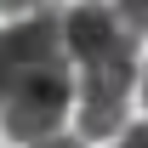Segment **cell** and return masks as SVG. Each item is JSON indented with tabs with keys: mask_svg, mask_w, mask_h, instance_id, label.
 Returning a JSON list of instances; mask_svg holds the SVG:
<instances>
[{
	"mask_svg": "<svg viewBox=\"0 0 148 148\" xmlns=\"http://www.w3.org/2000/svg\"><path fill=\"white\" fill-rule=\"evenodd\" d=\"M69 57L80 63V74H120V80H137V40L120 23L114 6L103 0H80L69 6Z\"/></svg>",
	"mask_w": 148,
	"mask_h": 148,
	"instance_id": "1",
	"label": "cell"
},
{
	"mask_svg": "<svg viewBox=\"0 0 148 148\" xmlns=\"http://www.w3.org/2000/svg\"><path fill=\"white\" fill-rule=\"evenodd\" d=\"M69 103H74L69 69L17 74V80H12V91H6V103H0V125H6V137H17V143L34 148V143H46V137H57Z\"/></svg>",
	"mask_w": 148,
	"mask_h": 148,
	"instance_id": "2",
	"label": "cell"
},
{
	"mask_svg": "<svg viewBox=\"0 0 148 148\" xmlns=\"http://www.w3.org/2000/svg\"><path fill=\"white\" fill-rule=\"evenodd\" d=\"M69 12L57 6H40L29 17H17L12 29H0V46H6V63L12 74H40V69H69Z\"/></svg>",
	"mask_w": 148,
	"mask_h": 148,
	"instance_id": "3",
	"label": "cell"
},
{
	"mask_svg": "<svg viewBox=\"0 0 148 148\" xmlns=\"http://www.w3.org/2000/svg\"><path fill=\"white\" fill-rule=\"evenodd\" d=\"M125 103H131V80L120 74H80V131L86 137H108L125 125Z\"/></svg>",
	"mask_w": 148,
	"mask_h": 148,
	"instance_id": "4",
	"label": "cell"
},
{
	"mask_svg": "<svg viewBox=\"0 0 148 148\" xmlns=\"http://www.w3.org/2000/svg\"><path fill=\"white\" fill-rule=\"evenodd\" d=\"M114 12L131 34H148V0H114Z\"/></svg>",
	"mask_w": 148,
	"mask_h": 148,
	"instance_id": "5",
	"label": "cell"
},
{
	"mask_svg": "<svg viewBox=\"0 0 148 148\" xmlns=\"http://www.w3.org/2000/svg\"><path fill=\"white\" fill-rule=\"evenodd\" d=\"M114 148H148V125H131V131H125Z\"/></svg>",
	"mask_w": 148,
	"mask_h": 148,
	"instance_id": "6",
	"label": "cell"
},
{
	"mask_svg": "<svg viewBox=\"0 0 148 148\" xmlns=\"http://www.w3.org/2000/svg\"><path fill=\"white\" fill-rule=\"evenodd\" d=\"M12 80H17V74H12V63H6V46H0V103H6V91H12Z\"/></svg>",
	"mask_w": 148,
	"mask_h": 148,
	"instance_id": "7",
	"label": "cell"
},
{
	"mask_svg": "<svg viewBox=\"0 0 148 148\" xmlns=\"http://www.w3.org/2000/svg\"><path fill=\"white\" fill-rule=\"evenodd\" d=\"M0 6H6V12H17V17H29V12H40V6H46V0H0Z\"/></svg>",
	"mask_w": 148,
	"mask_h": 148,
	"instance_id": "8",
	"label": "cell"
},
{
	"mask_svg": "<svg viewBox=\"0 0 148 148\" xmlns=\"http://www.w3.org/2000/svg\"><path fill=\"white\" fill-rule=\"evenodd\" d=\"M34 148H86V143H80V137H63V131H57V137H46V143H34Z\"/></svg>",
	"mask_w": 148,
	"mask_h": 148,
	"instance_id": "9",
	"label": "cell"
},
{
	"mask_svg": "<svg viewBox=\"0 0 148 148\" xmlns=\"http://www.w3.org/2000/svg\"><path fill=\"white\" fill-rule=\"evenodd\" d=\"M143 103H148V69H143Z\"/></svg>",
	"mask_w": 148,
	"mask_h": 148,
	"instance_id": "10",
	"label": "cell"
}]
</instances>
